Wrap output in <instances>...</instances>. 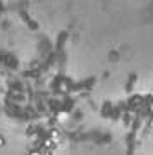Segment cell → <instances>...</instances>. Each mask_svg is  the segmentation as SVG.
Returning a JSON list of instances; mask_svg holds the SVG:
<instances>
[{"mask_svg": "<svg viewBox=\"0 0 153 155\" xmlns=\"http://www.w3.org/2000/svg\"><path fill=\"white\" fill-rule=\"evenodd\" d=\"M2 145H4V138L0 136V147H2Z\"/></svg>", "mask_w": 153, "mask_h": 155, "instance_id": "1", "label": "cell"}]
</instances>
